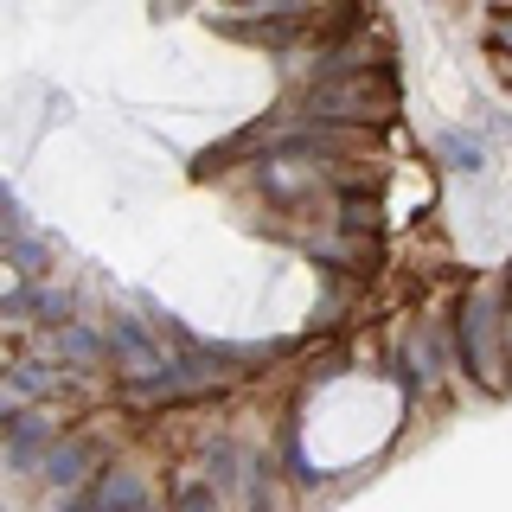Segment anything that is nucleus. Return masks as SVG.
<instances>
[{
    "label": "nucleus",
    "mask_w": 512,
    "mask_h": 512,
    "mask_svg": "<svg viewBox=\"0 0 512 512\" xmlns=\"http://www.w3.org/2000/svg\"><path fill=\"white\" fill-rule=\"evenodd\" d=\"M244 7H250V0H244Z\"/></svg>",
    "instance_id": "nucleus-13"
},
{
    "label": "nucleus",
    "mask_w": 512,
    "mask_h": 512,
    "mask_svg": "<svg viewBox=\"0 0 512 512\" xmlns=\"http://www.w3.org/2000/svg\"><path fill=\"white\" fill-rule=\"evenodd\" d=\"M96 455H103V448H96V436H84V429H77V436H58L52 455L39 461V480L64 500V493H77V487H90V480H96V468H103Z\"/></svg>",
    "instance_id": "nucleus-4"
},
{
    "label": "nucleus",
    "mask_w": 512,
    "mask_h": 512,
    "mask_svg": "<svg viewBox=\"0 0 512 512\" xmlns=\"http://www.w3.org/2000/svg\"><path fill=\"white\" fill-rule=\"evenodd\" d=\"M173 512H224V493L205 474H186L180 493H173Z\"/></svg>",
    "instance_id": "nucleus-8"
},
{
    "label": "nucleus",
    "mask_w": 512,
    "mask_h": 512,
    "mask_svg": "<svg viewBox=\"0 0 512 512\" xmlns=\"http://www.w3.org/2000/svg\"><path fill=\"white\" fill-rule=\"evenodd\" d=\"M26 314H39V320H52V327H64V320H71V295H64V288H32V295H26Z\"/></svg>",
    "instance_id": "nucleus-9"
},
{
    "label": "nucleus",
    "mask_w": 512,
    "mask_h": 512,
    "mask_svg": "<svg viewBox=\"0 0 512 512\" xmlns=\"http://www.w3.org/2000/svg\"><path fill=\"white\" fill-rule=\"evenodd\" d=\"M448 359H455L487 397L512 391V372H506V288H500V276H480L468 295H461L455 333H448Z\"/></svg>",
    "instance_id": "nucleus-1"
},
{
    "label": "nucleus",
    "mask_w": 512,
    "mask_h": 512,
    "mask_svg": "<svg viewBox=\"0 0 512 512\" xmlns=\"http://www.w3.org/2000/svg\"><path fill=\"white\" fill-rule=\"evenodd\" d=\"M154 493H148V474L135 461H116V468H96V480L84 487V512H141Z\"/></svg>",
    "instance_id": "nucleus-5"
},
{
    "label": "nucleus",
    "mask_w": 512,
    "mask_h": 512,
    "mask_svg": "<svg viewBox=\"0 0 512 512\" xmlns=\"http://www.w3.org/2000/svg\"><path fill=\"white\" fill-rule=\"evenodd\" d=\"M45 359L52 365H96V359H109V333L64 320V327H52V340H45Z\"/></svg>",
    "instance_id": "nucleus-6"
},
{
    "label": "nucleus",
    "mask_w": 512,
    "mask_h": 512,
    "mask_svg": "<svg viewBox=\"0 0 512 512\" xmlns=\"http://www.w3.org/2000/svg\"><path fill=\"white\" fill-rule=\"evenodd\" d=\"M58 436H64V416L52 404H32V410H20L7 429H0V461L20 468V474H39V461L52 455Z\"/></svg>",
    "instance_id": "nucleus-3"
},
{
    "label": "nucleus",
    "mask_w": 512,
    "mask_h": 512,
    "mask_svg": "<svg viewBox=\"0 0 512 512\" xmlns=\"http://www.w3.org/2000/svg\"><path fill=\"white\" fill-rule=\"evenodd\" d=\"M141 512H160V506H154V500H148V506H141Z\"/></svg>",
    "instance_id": "nucleus-12"
},
{
    "label": "nucleus",
    "mask_w": 512,
    "mask_h": 512,
    "mask_svg": "<svg viewBox=\"0 0 512 512\" xmlns=\"http://www.w3.org/2000/svg\"><path fill=\"white\" fill-rule=\"evenodd\" d=\"M436 154L448 160V167H461V173H480V167H487V148H480V135H461V128L436 135Z\"/></svg>",
    "instance_id": "nucleus-7"
},
{
    "label": "nucleus",
    "mask_w": 512,
    "mask_h": 512,
    "mask_svg": "<svg viewBox=\"0 0 512 512\" xmlns=\"http://www.w3.org/2000/svg\"><path fill=\"white\" fill-rule=\"evenodd\" d=\"M0 295H20V269H7V263H0Z\"/></svg>",
    "instance_id": "nucleus-11"
},
{
    "label": "nucleus",
    "mask_w": 512,
    "mask_h": 512,
    "mask_svg": "<svg viewBox=\"0 0 512 512\" xmlns=\"http://www.w3.org/2000/svg\"><path fill=\"white\" fill-rule=\"evenodd\" d=\"M397 109V71L372 64V71H346V77H320L301 96L308 122H333V128H372Z\"/></svg>",
    "instance_id": "nucleus-2"
},
{
    "label": "nucleus",
    "mask_w": 512,
    "mask_h": 512,
    "mask_svg": "<svg viewBox=\"0 0 512 512\" xmlns=\"http://www.w3.org/2000/svg\"><path fill=\"white\" fill-rule=\"evenodd\" d=\"M487 52H493V58H506V52H512V7H500V20L487 26Z\"/></svg>",
    "instance_id": "nucleus-10"
}]
</instances>
